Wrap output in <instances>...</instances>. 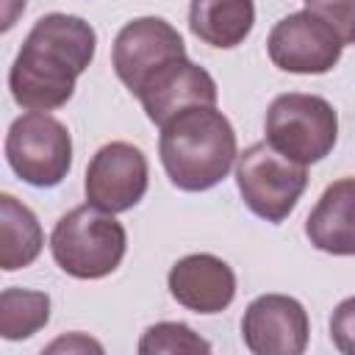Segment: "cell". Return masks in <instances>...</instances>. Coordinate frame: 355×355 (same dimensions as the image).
Here are the masks:
<instances>
[{
    "instance_id": "6da1fadb",
    "label": "cell",
    "mask_w": 355,
    "mask_h": 355,
    "mask_svg": "<svg viewBox=\"0 0 355 355\" xmlns=\"http://www.w3.org/2000/svg\"><path fill=\"white\" fill-rule=\"evenodd\" d=\"M94 50L97 33L83 17L61 11L39 17L8 72L14 103L25 111H55L67 105Z\"/></svg>"
},
{
    "instance_id": "7a4b0ae2",
    "label": "cell",
    "mask_w": 355,
    "mask_h": 355,
    "mask_svg": "<svg viewBox=\"0 0 355 355\" xmlns=\"http://www.w3.org/2000/svg\"><path fill=\"white\" fill-rule=\"evenodd\" d=\"M158 155L180 191H208L227 178L239 158L230 119L214 108H189L161 125Z\"/></svg>"
},
{
    "instance_id": "3957f363",
    "label": "cell",
    "mask_w": 355,
    "mask_h": 355,
    "mask_svg": "<svg viewBox=\"0 0 355 355\" xmlns=\"http://www.w3.org/2000/svg\"><path fill=\"white\" fill-rule=\"evenodd\" d=\"M128 250V233L114 214L86 202L67 211L53 233H50V252L53 261L78 280H100L111 275Z\"/></svg>"
},
{
    "instance_id": "277c9868",
    "label": "cell",
    "mask_w": 355,
    "mask_h": 355,
    "mask_svg": "<svg viewBox=\"0 0 355 355\" xmlns=\"http://www.w3.org/2000/svg\"><path fill=\"white\" fill-rule=\"evenodd\" d=\"M236 186L255 216L280 225L297 208L308 186V169L305 164L277 153L269 141H258L239 153Z\"/></svg>"
},
{
    "instance_id": "5b68a950",
    "label": "cell",
    "mask_w": 355,
    "mask_h": 355,
    "mask_svg": "<svg viewBox=\"0 0 355 355\" xmlns=\"http://www.w3.org/2000/svg\"><path fill=\"white\" fill-rule=\"evenodd\" d=\"M266 141L305 166L316 164L338 141V114L319 94H280L266 111Z\"/></svg>"
},
{
    "instance_id": "8992f818",
    "label": "cell",
    "mask_w": 355,
    "mask_h": 355,
    "mask_svg": "<svg viewBox=\"0 0 355 355\" xmlns=\"http://www.w3.org/2000/svg\"><path fill=\"white\" fill-rule=\"evenodd\" d=\"M6 161L28 186L53 189L72 169V136L47 111H28L6 133Z\"/></svg>"
},
{
    "instance_id": "52a82bcc",
    "label": "cell",
    "mask_w": 355,
    "mask_h": 355,
    "mask_svg": "<svg viewBox=\"0 0 355 355\" xmlns=\"http://www.w3.org/2000/svg\"><path fill=\"white\" fill-rule=\"evenodd\" d=\"M186 58L183 36L175 25H169L161 17H136L130 19L114 39L111 47V64L116 78L139 94L153 75H158L164 67Z\"/></svg>"
},
{
    "instance_id": "ba28073f",
    "label": "cell",
    "mask_w": 355,
    "mask_h": 355,
    "mask_svg": "<svg viewBox=\"0 0 355 355\" xmlns=\"http://www.w3.org/2000/svg\"><path fill=\"white\" fill-rule=\"evenodd\" d=\"M341 50L344 42L336 36V31L308 8L294 11L280 22H275L266 39V53L272 64L294 75L330 72L338 64Z\"/></svg>"
},
{
    "instance_id": "9c48e42d",
    "label": "cell",
    "mask_w": 355,
    "mask_h": 355,
    "mask_svg": "<svg viewBox=\"0 0 355 355\" xmlns=\"http://www.w3.org/2000/svg\"><path fill=\"white\" fill-rule=\"evenodd\" d=\"M150 183V166L139 147L128 141L103 144L86 166V200L108 214L130 211L141 202Z\"/></svg>"
},
{
    "instance_id": "30bf717a",
    "label": "cell",
    "mask_w": 355,
    "mask_h": 355,
    "mask_svg": "<svg viewBox=\"0 0 355 355\" xmlns=\"http://www.w3.org/2000/svg\"><path fill=\"white\" fill-rule=\"evenodd\" d=\"M308 336V311L288 294H261L241 316V338L252 355H300Z\"/></svg>"
},
{
    "instance_id": "8fae6325",
    "label": "cell",
    "mask_w": 355,
    "mask_h": 355,
    "mask_svg": "<svg viewBox=\"0 0 355 355\" xmlns=\"http://www.w3.org/2000/svg\"><path fill=\"white\" fill-rule=\"evenodd\" d=\"M136 97L141 100L147 119L161 128L189 108H214L219 92L216 80L200 64L180 58L153 75Z\"/></svg>"
},
{
    "instance_id": "7c38bea8",
    "label": "cell",
    "mask_w": 355,
    "mask_h": 355,
    "mask_svg": "<svg viewBox=\"0 0 355 355\" xmlns=\"http://www.w3.org/2000/svg\"><path fill=\"white\" fill-rule=\"evenodd\" d=\"M169 294L178 305L194 313H222L236 297V275L233 269L211 255V252H191L172 263L169 269Z\"/></svg>"
},
{
    "instance_id": "4fadbf2b",
    "label": "cell",
    "mask_w": 355,
    "mask_h": 355,
    "mask_svg": "<svg viewBox=\"0 0 355 355\" xmlns=\"http://www.w3.org/2000/svg\"><path fill=\"white\" fill-rule=\"evenodd\" d=\"M305 236L327 255H355V178L330 183L305 219Z\"/></svg>"
},
{
    "instance_id": "5bb4252c",
    "label": "cell",
    "mask_w": 355,
    "mask_h": 355,
    "mask_svg": "<svg viewBox=\"0 0 355 355\" xmlns=\"http://www.w3.org/2000/svg\"><path fill=\"white\" fill-rule=\"evenodd\" d=\"M255 25L252 0H191L189 28L191 33L219 50L239 47Z\"/></svg>"
},
{
    "instance_id": "9a60e30c",
    "label": "cell",
    "mask_w": 355,
    "mask_h": 355,
    "mask_svg": "<svg viewBox=\"0 0 355 355\" xmlns=\"http://www.w3.org/2000/svg\"><path fill=\"white\" fill-rule=\"evenodd\" d=\"M44 247L36 214L11 194H0V266L17 272L31 266Z\"/></svg>"
},
{
    "instance_id": "2e32d148",
    "label": "cell",
    "mask_w": 355,
    "mask_h": 355,
    "mask_svg": "<svg viewBox=\"0 0 355 355\" xmlns=\"http://www.w3.org/2000/svg\"><path fill=\"white\" fill-rule=\"evenodd\" d=\"M50 322V297L33 288H3L0 294V336L22 341Z\"/></svg>"
},
{
    "instance_id": "e0dca14e",
    "label": "cell",
    "mask_w": 355,
    "mask_h": 355,
    "mask_svg": "<svg viewBox=\"0 0 355 355\" xmlns=\"http://www.w3.org/2000/svg\"><path fill=\"white\" fill-rule=\"evenodd\" d=\"M141 355H178V352H211V344L183 322H158L144 330L139 341Z\"/></svg>"
},
{
    "instance_id": "ac0fdd59",
    "label": "cell",
    "mask_w": 355,
    "mask_h": 355,
    "mask_svg": "<svg viewBox=\"0 0 355 355\" xmlns=\"http://www.w3.org/2000/svg\"><path fill=\"white\" fill-rule=\"evenodd\" d=\"M305 8L324 19L344 47L355 44V0H305Z\"/></svg>"
},
{
    "instance_id": "d6986e66",
    "label": "cell",
    "mask_w": 355,
    "mask_h": 355,
    "mask_svg": "<svg viewBox=\"0 0 355 355\" xmlns=\"http://www.w3.org/2000/svg\"><path fill=\"white\" fill-rule=\"evenodd\" d=\"M330 338L338 352L355 355V297H347L336 305L330 316Z\"/></svg>"
},
{
    "instance_id": "ffe728a7",
    "label": "cell",
    "mask_w": 355,
    "mask_h": 355,
    "mask_svg": "<svg viewBox=\"0 0 355 355\" xmlns=\"http://www.w3.org/2000/svg\"><path fill=\"white\" fill-rule=\"evenodd\" d=\"M58 349H67V352H89V349H94V352H103V347H100L97 341L86 338L83 333L64 336V338H58V341H53V344L47 347V352H58Z\"/></svg>"
},
{
    "instance_id": "44dd1931",
    "label": "cell",
    "mask_w": 355,
    "mask_h": 355,
    "mask_svg": "<svg viewBox=\"0 0 355 355\" xmlns=\"http://www.w3.org/2000/svg\"><path fill=\"white\" fill-rule=\"evenodd\" d=\"M25 8V0H6V17H3V31H8L17 19V14Z\"/></svg>"
}]
</instances>
